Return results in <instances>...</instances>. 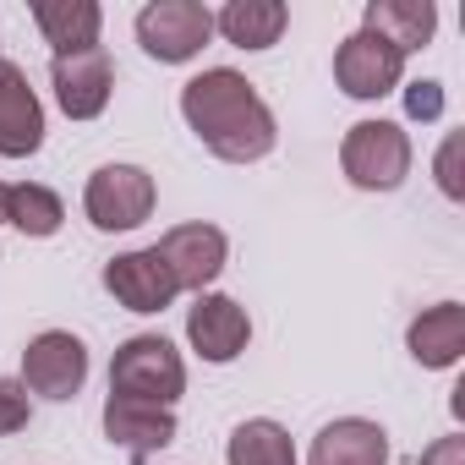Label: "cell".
Instances as JSON below:
<instances>
[{"instance_id": "277c9868", "label": "cell", "mask_w": 465, "mask_h": 465, "mask_svg": "<svg viewBox=\"0 0 465 465\" xmlns=\"http://www.w3.org/2000/svg\"><path fill=\"white\" fill-rule=\"evenodd\" d=\"M213 39V12L203 0H148L137 12V45L159 66H186Z\"/></svg>"}, {"instance_id": "4fadbf2b", "label": "cell", "mask_w": 465, "mask_h": 465, "mask_svg": "<svg viewBox=\"0 0 465 465\" xmlns=\"http://www.w3.org/2000/svg\"><path fill=\"white\" fill-rule=\"evenodd\" d=\"M104 438L132 454V460H148L159 449L175 443V411L170 405H148V400H126V394H110L104 400Z\"/></svg>"}, {"instance_id": "603a6c76", "label": "cell", "mask_w": 465, "mask_h": 465, "mask_svg": "<svg viewBox=\"0 0 465 465\" xmlns=\"http://www.w3.org/2000/svg\"><path fill=\"white\" fill-rule=\"evenodd\" d=\"M405 110L416 121H438L443 115V83H411L405 88Z\"/></svg>"}, {"instance_id": "9a60e30c", "label": "cell", "mask_w": 465, "mask_h": 465, "mask_svg": "<svg viewBox=\"0 0 465 465\" xmlns=\"http://www.w3.org/2000/svg\"><path fill=\"white\" fill-rule=\"evenodd\" d=\"M405 345H411L416 367H427V372L454 367V361L465 356V307H460V302H438V307H427L421 318H411Z\"/></svg>"}, {"instance_id": "44dd1931", "label": "cell", "mask_w": 465, "mask_h": 465, "mask_svg": "<svg viewBox=\"0 0 465 465\" xmlns=\"http://www.w3.org/2000/svg\"><path fill=\"white\" fill-rule=\"evenodd\" d=\"M28 416H34V405H28V389H23L17 378H0V438L23 432V427H28Z\"/></svg>"}, {"instance_id": "2e32d148", "label": "cell", "mask_w": 465, "mask_h": 465, "mask_svg": "<svg viewBox=\"0 0 465 465\" xmlns=\"http://www.w3.org/2000/svg\"><path fill=\"white\" fill-rule=\"evenodd\" d=\"M34 28L45 34V45L55 55H77V50L99 45L104 12L94 6V0H39V6H34Z\"/></svg>"}, {"instance_id": "6da1fadb", "label": "cell", "mask_w": 465, "mask_h": 465, "mask_svg": "<svg viewBox=\"0 0 465 465\" xmlns=\"http://www.w3.org/2000/svg\"><path fill=\"white\" fill-rule=\"evenodd\" d=\"M181 115L197 132V143L224 159V164H258L274 153L280 126L274 110L263 104V94L230 66H208L181 88Z\"/></svg>"}, {"instance_id": "d4e9b609", "label": "cell", "mask_w": 465, "mask_h": 465, "mask_svg": "<svg viewBox=\"0 0 465 465\" xmlns=\"http://www.w3.org/2000/svg\"><path fill=\"white\" fill-rule=\"evenodd\" d=\"M0 197H6V181H0Z\"/></svg>"}, {"instance_id": "d6986e66", "label": "cell", "mask_w": 465, "mask_h": 465, "mask_svg": "<svg viewBox=\"0 0 465 465\" xmlns=\"http://www.w3.org/2000/svg\"><path fill=\"white\" fill-rule=\"evenodd\" d=\"M0 219L17 224L23 236L45 242V236H55V230L66 224V203L50 186H39V181H12L6 197H0Z\"/></svg>"}, {"instance_id": "ffe728a7", "label": "cell", "mask_w": 465, "mask_h": 465, "mask_svg": "<svg viewBox=\"0 0 465 465\" xmlns=\"http://www.w3.org/2000/svg\"><path fill=\"white\" fill-rule=\"evenodd\" d=\"M224 465H296V443H291V432L280 421L252 416V421H242L236 432H230Z\"/></svg>"}, {"instance_id": "5bb4252c", "label": "cell", "mask_w": 465, "mask_h": 465, "mask_svg": "<svg viewBox=\"0 0 465 465\" xmlns=\"http://www.w3.org/2000/svg\"><path fill=\"white\" fill-rule=\"evenodd\" d=\"M307 465H389V432L367 416H340L312 438Z\"/></svg>"}, {"instance_id": "ba28073f", "label": "cell", "mask_w": 465, "mask_h": 465, "mask_svg": "<svg viewBox=\"0 0 465 465\" xmlns=\"http://www.w3.org/2000/svg\"><path fill=\"white\" fill-rule=\"evenodd\" d=\"M50 88H55V104L72 121L104 115L110 94H115V61H110V50L94 45V50H77V55H55L50 61Z\"/></svg>"}, {"instance_id": "8fae6325", "label": "cell", "mask_w": 465, "mask_h": 465, "mask_svg": "<svg viewBox=\"0 0 465 465\" xmlns=\"http://www.w3.org/2000/svg\"><path fill=\"white\" fill-rule=\"evenodd\" d=\"M159 258L170 263L175 285L181 291H208L219 274H224V258H230V242H224V230L219 224H175L164 230V242H159Z\"/></svg>"}, {"instance_id": "7402d4cb", "label": "cell", "mask_w": 465, "mask_h": 465, "mask_svg": "<svg viewBox=\"0 0 465 465\" xmlns=\"http://www.w3.org/2000/svg\"><path fill=\"white\" fill-rule=\"evenodd\" d=\"M460 148H465V137H460V132H449V137H443V148H438V164H432V170H438V192H443L449 203H460V197H465V181H460Z\"/></svg>"}, {"instance_id": "9c48e42d", "label": "cell", "mask_w": 465, "mask_h": 465, "mask_svg": "<svg viewBox=\"0 0 465 465\" xmlns=\"http://www.w3.org/2000/svg\"><path fill=\"white\" fill-rule=\"evenodd\" d=\"M186 340L203 361L224 367V361H236L247 345H252V318L236 296H219V291H203L186 312Z\"/></svg>"}, {"instance_id": "ac0fdd59", "label": "cell", "mask_w": 465, "mask_h": 465, "mask_svg": "<svg viewBox=\"0 0 465 465\" xmlns=\"http://www.w3.org/2000/svg\"><path fill=\"white\" fill-rule=\"evenodd\" d=\"M361 28L383 34L394 50H427L432 34H438V6L432 0H372V6L361 12Z\"/></svg>"}, {"instance_id": "7a4b0ae2", "label": "cell", "mask_w": 465, "mask_h": 465, "mask_svg": "<svg viewBox=\"0 0 465 465\" xmlns=\"http://www.w3.org/2000/svg\"><path fill=\"white\" fill-rule=\"evenodd\" d=\"M110 394L126 400H148V405H170L186 394V361L164 334H132L115 361H110Z\"/></svg>"}, {"instance_id": "7c38bea8", "label": "cell", "mask_w": 465, "mask_h": 465, "mask_svg": "<svg viewBox=\"0 0 465 465\" xmlns=\"http://www.w3.org/2000/svg\"><path fill=\"white\" fill-rule=\"evenodd\" d=\"M45 148V104L23 66L0 61V159H28Z\"/></svg>"}, {"instance_id": "8992f818", "label": "cell", "mask_w": 465, "mask_h": 465, "mask_svg": "<svg viewBox=\"0 0 465 465\" xmlns=\"http://www.w3.org/2000/svg\"><path fill=\"white\" fill-rule=\"evenodd\" d=\"M17 383L39 400H77L83 383H88V345L72 329L34 334L28 351H23V378Z\"/></svg>"}, {"instance_id": "3957f363", "label": "cell", "mask_w": 465, "mask_h": 465, "mask_svg": "<svg viewBox=\"0 0 465 465\" xmlns=\"http://www.w3.org/2000/svg\"><path fill=\"white\" fill-rule=\"evenodd\" d=\"M340 170L356 192H394L411 175V137L394 121H356L340 143Z\"/></svg>"}, {"instance_id": "5b68a950", "label": "cell", "mask_w": 465, "mask_h": 465, "mask_svg": "<svg viewBox=\"0 0 465 465\" xmlns=\"http://www.w3.org/2000/svg\"><path fill=\"white\" fill-rule=\"evenodd\" d=\"M159 192H153V175L143 164H99L83 186V213L94 230L115 236V230H137L148 213H153Z\"/></svg>"}, {"instance_id": "30bf717a", "label": "cell", "mask_w": 465, "mask_h": 465, "mask_svg": "<svg viewBox=\"0 0 465 465\" xmlns=\"http://www.w3.org/2000/svg\"><path fill=\"white\" fill-rule=\"evenodd\" d=\"M104 291L126 307V312H164L181 285L170 274V263L159 258V247H137V252H121L104 263Z\"/></svg>"}, {"instance_id": "cb8c5ba5", "label": "cell", "mask_w": 465, "mask_h": 465, "mask_svg": "<svg viewBox=\"0 0 465 465\" xmlns=\"http://www.w3.org/2000/svg\"><path fill=\"white\" fill-rule=\"evenodd\" d=\"M421 465H465V438L449 432V438L427 443V449H421Z\"/></svg>"}, {"instance_id": "52a82bcc", "label": "cell", "mask_w": 465, "mask_h": 465, "mask_svg": "<svg viewBox=\"0 0 465 465\" xmlns=\"http://www.w3.org/2000/svg\"><path fill=\"white\" fill-rule=\"evenodd\" d=\"M334 83L351 99H383L405 83V50H394L383 34L356 28L340 50H334Z\"/></svg>"}, {"instance_id": "e0dca14e", "label": "cell", "mask_w": 465, "mask_h": 465, "mask_svg": "<svg viewBox=\"0 0 465 465\" xmlns=\"http://www.w3.org/2000/svg\"><path fill=\"white\" fill-rule=\"evenodd\" d=\"M291 12L280 6V0H230V6L213 12V34H224V45L236 50H269L280 45Z\"/></svg>"}]
</instances>
